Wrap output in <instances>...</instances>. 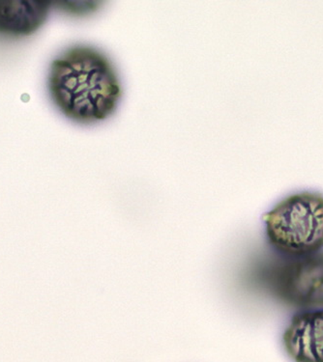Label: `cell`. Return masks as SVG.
I'll list each match as a JSON object with an SVG mask.
<instances>
[{
	"instance_id": "cell-1",
	"label": "cell",
	"mask_w": 323,
	"mask_h": 362,
	"mask_svg": "<svg viewBox=\"0 0 323 362\" xmlns=\"http://www.w3.org/2000/svg\"><path fill=\"white\" fill-rule=\"evenodd\" d=\"M49 91L66 117L83 124L110 117L123 96L113 63L89 46L71 47L52 62Z\"/></svg>"
},
{
	"instance_id": "cell-2",
	"label": "cell",
	"mask_w": 323,
	"mask_h": 362,
	"mask_svg": "<svg viewBox=\"0 0 323 362\" xmlns=\"http://www.w3.org/2000/svg\"><path fill=\"white\" fill-rule=\"evenodd\" d=\"M267 242L275 253L301 257L323 251V194L295 192L264 216Z\"/></svg>"
},
{
	"instance_id": "cell-5",
	"label": "cell",
	"mask_w": 323,
	"mask_h": 362,
	"mask_svg": "<svg viewBox=\"0 0 323 362\" xmlns=\"http://www.w3.org/2000/svg\"><path fill=\"white\" fill-rule=\"evenodd\" d=\"M52 2L46 0H0V33L29 36L46 22Z\"/></svg>"
},
{
	"instance_id": "cell-3",
	"label": "cell",
	"mask_w": 323,
	"mask_h": 362,
	"mask_svg": "<svg viewBox=\"0 0 323 362\" xmlns=\"http://www.w3.org/2000/svg\"><path fill=\"white\" fill-rule=\"evenodd\" d=\"M259 276L262 289L285 308H323V251L301 257L274 252L262 263Z\"/></svg>"
},
{
	"instance_id": "cell-4",
	"label": "cell",
	"mask_w": 323,
	"mask_h": 362,
	"mask_svg": "<svg viewBox=\"0 0 323 362\" xmlns=\"http://www.w3.org/2000/svg\"><path fill=\"white\" fill-rule=\"evenodd\" d=\"M282 342L293 362H323V308L293 314Z\"/></svg>"
}]
</instances>
